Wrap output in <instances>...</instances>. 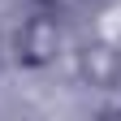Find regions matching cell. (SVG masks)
I'll use <instances>...</instances> for the list:
<instances>
[{"label":"cell","mask_w":121,"mask_h":121,"mask_svg":"<svg viewBox=\"0 0 121 121\" xmlns=\"http://www.w3.org/2000/svg\"><path fill=\"white\" fill-rule=\"evenodd\" d=\"M78 78L95 91H112L121 82V48L112 39H91L78 52Z\"/></svg>","instance_id":"cell-2"},{"label":"cell","mask_w":121,"mask_h":121,"mask_svg":"<svg viewBox=\"0 0 121 121\" xmlns=\"http://www.w3.org/2000/svg\"><path fill=\"white\" fill-rule=\"evenodd\" d=\"M60 39H65V30H60L56 13H35L17 30V60L26 69H48L60 56Z\"/></svg>","instance_id":"cell-1"},{"label":"cell","mask_w":121,"mask_h":121,"mask_svg":"<svg viewBox=\"0 0 121 121\" xmlns=\"http://www.w3.org/2000/svg\"><path fill=\"white\" fill-rule=\"evenodd\" d=\"M39 4H56V0H39Z\"/></svg>","instance_id":"cell-3"}]
</instances>
